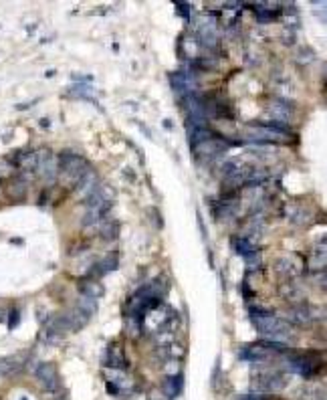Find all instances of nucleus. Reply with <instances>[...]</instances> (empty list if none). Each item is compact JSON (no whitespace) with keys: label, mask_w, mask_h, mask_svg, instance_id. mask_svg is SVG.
<instances>
[{"label":"nucleus","mask_w":327,"mask_h":400,"mask_svg":"<svg viewBox=\"0 0 327 400\" xmlns=\"http://www.w3.org/2000/svg\"><path fill=\"white\" fill-rule=\"evenodd\" d=\"M249 138L263 144H287L293 142V133L287 126L272 124V122H253L249 124Z\"/></svg>","instance_id":"1"},{"label":"nucleus","mask_w":327,"mask_h":400,"mask_svg":"<svg viewBox=\"0 0 327 400\" xmlns=\"http://www.w3.org/2000/svg\"><path fill=\"white\" fill-rule=\"evenodd\" d=\"M235 247H236V251L240 253L242 257H249L251 253L256 251V245L251 241V238H236V241H235Z\"/></svg>","instance_id":"19"},{"label":"nucleus","mask_w":327,"mask_h":400,"mask_svg":"<svg viewBox=\"0 0 327 400\" xmlns=\"http://www.w3.org/2000/svg\"><path fill=\"white\" fill-rule=\"evenodd\" d=\"M176 10H178L184 18H190V15H192V6L186 2H176Z\"/></svg>","instance_id":"23"},{"label":"nucleus","mask_w":327,"mask_h":400,"mask_svg":"<svg viewBox=\"0 0 327 400\" xmlns=\"http://www.w3.org/2000/svg\"><path fill=\"white\" fill-rule=\"evenodd\" d=\"M35 376H36V380L40 382V386L45 388V392H57L59 390V386H61V382H59V374H57V368H54V364H51V362H40L38 366H36V370H35Z\"/></svg>","instance_id":"5"},{"label":"nucleus","mask_w":327,"mask_h":400,"mask_svg":"<svg viewBox=\"0 0 327 400\" xmlns=\"http://www.w3.org/2000/svg\"><path fill=\"white\" fill-rule=\"evenodd\" d=\"M311 319H313V309L307 308V305H295L293 309H289V322L295 326L311 324Z\"/></svg>","instance_id":"11"},{"label":"nucleus","mask_w":327,"mask_h":400,"mask_svg":"<svg viewBox=\"0 0 327 400\" xmlns=\"http://www.w3.org/2000/svg\"><path fill=\"white\" fill-rule=\"evenodd\" d=\"M289 382V376L285 372H258V374L253 376L251 380V388L256 392V394H263V392H277V390H283L285 386Z\"/></svg>","instance_id":"2"},{"label":"nucleus","mask_w":327,"mask_h":400,"mask_svg":"<svg viewBox=\"0 0 327 400\" xmlns=\"http://www.w3.org/2000/svg\"><path fill=\"white\" fill-rule=\"evenodd\" d=\"M281 293L285 299H289L291 303H301L303 301V295H301V289H299L297 285L289 283V285H283L281 287Z\"/></svg>","instance_id":"17"},{"label":"nucleus","mask_w":327,"mask_h":400,"mask_svg":"<svg viewBox=\"0 0 327 400\" xmlns=\"http://www.w3.org/2000/svg\"><path fill=\"white\" fill-rule=\"evenodd\" d=\"M20 400H29V398H26V396H22V398H20Z\"/></svg>","instance_id":"26"},{"label":"nucleus","mask_w":327,"mask_h":400,"mask_svg":"<svg viewBox=\"0 0 327 400\" xmlns=\"http://www.w3.org/2000/svg\"><path fill=\"white\" fill-rule=\"evenodd\" d=\"M24 366V358L20 356H6V358H0V378L2 376H12L20 372Z\"/></svg>","instance_id":"10"},{"label":"nucleus","mask_w":327,"mask_h":400,"mask_svg":"<svg viewBox=\"0 0 327 400\" xmlns=\"http://www.w3.org/2000/svg\"><path fill=\"white\" fill-rule=\"evenodd\" d=\"M287 215L295 224H309L313 220V212L303 206H291V212H287Z\"/></svg>","instance_id":"14"},{"label":"nucleus","mask_w":327,"mask_h":400,"mask_svg":"<svg viewBox=\"0 0 327 400\" xmlns=\"http://www.w3.org/2000/svg\"><path fill=\"white\" fill-rule=\"evenodd\" d=\"M107 364L111 366V368H126V360H124V352H121V348H117V345H113L111 350H109V360H107Z\"/></svg>","instance_id":"18"},{"label":"nucleus","mask_w":327,"mask_h":400,"mask_svg":"<svg viewBox=\"0 0 327 400\" xmlns=\"http://www.w3.org/2000/svg\"><path fill=\"white\" fill-rule=\"evenodd\" d=\"M244 259H247V267H249V269H258V267H261V253H258V251L251 253V255L244 257Z\"/></svg>","instance_id":"21"},{"label":"nucleus","mask_w":327,"mask_h":400,"mask_svg":"<svg viewBox=\"0 0 327 400\" xmlns=\"http://www.w3.org/2000/svg\"><path fill=\"white\" fill-rule=\"evenodd\" d=\"M6 315H8V309L0 308V322H4V319H6Z\"/></svg>","instance_id":"25"},{"label":"nucleus","mask_w":327,"mask_h":400,"mask_svg":"<svg viewBox=\"0 0 327 400\" xmlns=\"http://www.w3.org/2000/svg\"><path fill=\"white\" fill-rule=\"evenodd\" d=\"M79 289H81V293H83V297H89V299L103 295V285L99 281H95V279H89V277L79 283Z\"/></svg>","instance_id":"13"},{"label":"nucleus","mask_w":327,"mask_h":400,"mask_svg":"<svg viewBox=\"0 0 327 400\" xmlns=\"http://www.w3.org/2000/svg\"><path fill=\"white\" fill-rule=\"evenodd\" d=\"M291 366H293L301 376H315V374H317V364H313L311 358H305V356L293 358V360H291Z\"/></svg>","instance_id":"12"},{"label":"nucleus","mask_w":327,"mask_h":400,"mask_svg":"<svg viewBox=\"0 0 327 400\" xmlns=\"http://www.w3.org/2000/svg\"><path fill=\"white\" fill-rule=\"evenodd\" d=\"M275 271L281 277H285V279H295V277H299L305 271V261H301V257H299V255L281 257L275 263Z\"/></svg>","instance_id":"6"},{"label":"nucleus","mask_w":327,"mask_h":400,"mask_svg":"<svg viewBox=\"0 0 327 400\" xmlns=\"http://www.w3.org/2000/svg\"><path fill=\"white\" fill-rule=\"evenodd\" d=\"M287 348L281 344H275V342H269V340H263V342H254L247 348L240 350V360H251V362H261V360H267L271 356H275L279 352H285Z\"/></svg>","instance_id":"3"},{"label":"nucleus","mask_w":327,"mask_h":400,"mask_svg":"<svg viewBox=\"0 0 327 400\" xmlns=\"http://www.w3.org/2000/svg\"><path fill=\"white\" fill-rule=\"evenodd\" d=\"M325 259H327V255H325V238L321 243H317L315 245V249H313V253H311V267L313 269H323L325 267Z\"/></svg>","instance_id":"15"},{"label":"nucleus","mask_w":327,"mask_h":400,"mask_svg":"<svg viewBox=\"0 0 327 400\" xmlns=\"http://www.w3.org/2000/svg\"><path fill=\"white\" fill-rule=\"evenodd\" d=\"M99 235L105 238V241H113V238H117V235H119V224L115 220H105L101 224V229H99Z\"/></svg>","instance_id":"16"},{"label":"nucleus","mask_w":327,"mask_h":400,"mask_svg":"<svg viewBox=\"0 0 327 400\" xmlns=\"http://www.w3.org/2000/svg\"><path fill=\"white\" fill-rule=\"evenodd\" d=\"M228 148V142L222 140V138H208V140H204L200 144L194 145V154L198 160H202V162H210V160H214L216 156H220L224 150Z\"/></svg>","instance_id":"4"},{"label":"nucleus","mask_w":327,"mask_h":400,"mask_svg":"<svg viewBox=\"0 0 327 400\" xmlns=\"http://www.w3.org/2000/svg\"><path fill=\"white\" fill-rule=\"evenodd\" d=\"M6 317H8V329H15V327L18 326V319H20V313H18V309H10Z\"/></svg>","instance_id":"22"},{"label":"nucleus","mask_w":327,"mask_h":400,"mask_svg":"<svg viewBox=\"0 0 327 400\" xmlns=\"http://www.w3.org/2000/svg\"><path fill=\"white\" fill-rule=\"evenodd\" d=\"M269 113L272 117V124H289L291 122V117H293V108L287 103V101H281V99H272L269 103Z\"/></svg>","instance_id":"8"},{"label":"nucleus","mask_w":327,"mask_h":400,"mask_svg":"<svg viewBox=\"0 0 327 400\" xmlns=\"http://www.w3.org/2000/svg\"><path fill=\"white\" fill-rule=\"evenodd\" d=\"M182 392V376L176 374V376H170L168 378V394L170 396H176Z\"/></svg>","instance_id":"20"},{"label":"nucleus","mask_w":327,"mask_h":400,"mask_svg":"<svg viewBox=\"0 0 327 400\" xmlns=\"http://www.w3.org/2000/svg\"><path fill=\"white\" fill-rule=\"evenodd\" d=\"M117 265H119V257H117V253H111V255H107L105 259H101V261H97L93 265V269L89 271V279H95V277H101V275H105V273H109V271H115L117 269Z\"/></svg>","instance_id":"9"},{"label":"nucleus","mask_w":327,"mask_h":400,"mask_svg":"<svg viewBox=\"0 0 327 400\" xmlns=\"http://www.w3.org/2000/svg\"><path fill=\"white\" fill-rule=\"evenodd\" d=\"M35 172L40 178H45L49 182H53L54 178H57L59 164H57V160H54V156L49 150H38V164H36Z\"/></svg>","instance_id":"7"},{"label":"nucleus","mask_w":327,"mask_h":400,"mask_svg":"<svg viewBox=\"0 0 327 400\" xmlns=\"http://www.w3.org/2000/svg\"><path fill=\"white\" fill-rule=\"evenodd\" d=\"M242 400H271V396H265V394H253V396H247Z\"/></svg>","instance_id":"24"}]
</instances>
